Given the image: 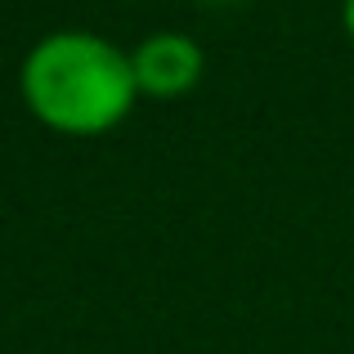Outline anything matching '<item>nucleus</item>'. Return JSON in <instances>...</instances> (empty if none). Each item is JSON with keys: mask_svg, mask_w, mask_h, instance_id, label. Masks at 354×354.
<instances>
[{"mask_svg": "<svg viewBox=\"0 0 354 354\" xmlns=\"http://www.w3.org/2000/svg\"><path fill=\"white\" fill-rule=\"evenodd\" d=\"M198 5H207V9H234V5H242V0H198Z\"/></svg>", "mask_w": 354, "mask_h": 354, "instance_id": "20e7f679", "label": "nucleus"}, {"mask_svg": "<svg viewBox=\"0 0 354 354\" xmlns=\"http://www.w3.org/2000/svg\"><path fill=\"white\" fill-rule=\"evenodd\" d=\"M27 113L54 135L95 139L117 130L139 99L130 50L86 27L45 32L18 63Z\"/></svg>", "mask_w": 354, "mask_h": 354, "instance_id": "f257e3e1", "label": "nucleus"}, {"mask_svg": "<svg viewBox=\"0 0 354 354\" xmlns=\"http://www.w3.org/2000/svg\"><path fill=\"white\" fill-rule=\"evenodd\" d=\"M341 27H346V36L354 41V0H341Z\"/></svg>", "mask_w": 354, "mask_h": 354, "instance_id": "7ed1b4c3", "label": "nucleus"}, {"mask_svg": "<svg viewBox=\"0 0 354 354\" xmlns=\"http://www.w3.org/2000/svg\"><path fill=\"white\" fill-rule=\"evenodd\" d=\"M130 68H135L139 95L180 99L189 90H198L202 72H207V50L189 32H148L130 50Z\"/></svg>", "mask_w": 354, "mask_h": 354, "instance_id": "f03ea898", "label": "nucleus"}]
</instances>
